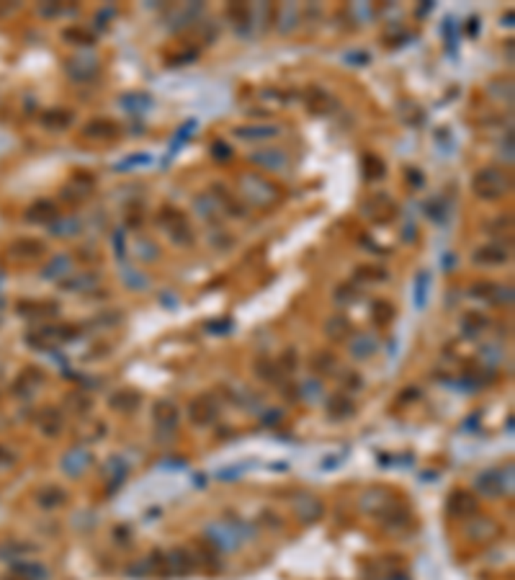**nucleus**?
<instances>
[{"instance_id": "nucleus-9", "label": "nucleus", "mask_w": 515, "mask_h": 580, "mask_svg": "<svg viewBox=\"0 0 515 580\" xmlns=\"http://www.w3.org/2000/svg\"><path fill=\"white\" fill-rule=\"evenodd\" d=\"M165 565L170 567L173 573L175 575H186V573H191L199 562H196V557L194 555H188L183 547H178V550H173L170 555H168V560H165Z\"/></svg>"}, {"instance_id": "nucleus-47", "label": "nucleus", "mask_w": 515, "mask_h": 580, "mask_svg": "<svg viewBox=\"0 0 515 580\" xmlns=\"http://www.w3.org/2000/svg\"><path fill=\"white\" fill-rule=\"evenodd\" d=\"M284 364H286V369L294 371V364H297V362H294V351H286V354H284Z\"/></svg>"}, {"instance_id": "nucleus-40", "label": "nucleus", "mask_w": 515, "mask_h": 580, "mask_svg": "<svg viewBox=\"0 0 515 580\" xmlns=\"http://www.w3.org/2000/svg\"><path fill=\"white\" fill-rule=\"evenodd\" d=\"M194 129H196V124H194V121H186V124H183V129H180V132H178V137L173 140V152L178 150V147H180V142H183V140H186V137L191 135Z\"/></svg>"}, {"instance_id": "nucleus-44", "label": "nucleus", "mask_w": 515, "mask_h": 580, "mask_svg": "<svg viewBox=\"0 0 515 580\" xmlns=\"http://www.w3.org/2000/svg\"><path fill=\"white\" fill-rule=\"evenodd\" d=\"M330 364H333V356L322 354V356H314L312 366H314V369H325V366H330Z\"/></svg>"}, {"instance_id": "nucleus-23", "label": "nucleus", "mask_w": 515, "mask_h": 580, "mask_svg": "<svg viewBox=\"0 0 515 580\" xmlns=\"http://www.w3.org/2000/svg\"><path fill=\"white\" fill-rule=\"evenodd\" d=\"M255 371H258V377L266 379V382H278L276 374H281V366H278L276 362H271L268 356H261V359L255 362Z\"/></svg>"}, {"instance_id": "nucleus-1", "label": "nucleus", "mask_w": 515, "mask_h": 580, "mask_svg": "<svg viewBox=\"0 0 515 580\" xmlns=\"http://www.w3.org/2000/svg\"><path fill=\"white\" fill-rule=\"evenodd\" d=\"M240 194L245 196L253 206H258V209H268V206H273L281 199V189L276 183H271L268 178H263L258 173L240 175Z\"/></svg>"}, {"instance_id": "nucleus-19", "label": "nucleus", "mask_w": 515, "mask_h": 580, "mask_svg": "<svg viewBox=\"0 0 515 580\" xmlns=\"http://www.w3.org/2000/svg\"><path fill=\"white\" fill-rule=\"evenodd\" d=\"M137 405H139V395L132 390L116 392L111 397V407L113 410H121V413H129V410H135Z\"/></svg>"}, {"instance_id": "nucleus-46", "label": "nucleus", "mask_w": 515, "mask_h": 580, "mask_svg": "<svg viewBox=\"0 0 515 580\" xmlns=\"http://www.w3.org/2000/svg\"><path fill=\"white\" fill-rule=\"evenodd\" d=\"M345 62H368V54H364V52H356V54H348V57H345Z\"/></svg>"}, {"instance_id": "nucleus-29", "label": "nucleus", "mask_w": 515, "mask_h": 580, "mask_svg": "<svg viewBox=\"0 0 515 580\" xmlns=\"http://www.w3.org/2000/svg\"><path fill=\"white\" fill-rule=\"evenodd\" d=\"M65 39H70L73 44H80V47H90V44H96V37L90 34V31H85V29H68L65 31Z\"/></svg>"}, {"instance_id": "nucleus-49", "label": "nucleus", "mask_w": 515, "mask_h": 580, "mask_svg": "<svg viewBox=\"0 0 515 580\" xmlns=\"http://www.w3.org/2000/svg\"><path fill=\"white\" fill-rule=\"evenodd\" d=\"M407 178H410L415 186H423V175H418L415 171H407Z\"/></svg>"}, {"instance_id": "nucleus-41", "label": "nucleus", "mask_w": 515, "mask_h": 580, "mask_svg": "<svg viewBox=\"0 0 515 580\" xmlns=\"http://www.w3.org/2000/svg\"><path fill=\"white\" fill-rule=\"evenodd\" d=\"M211 155H214L217 160H227V158L232 155V150L222 142V140H217V142L211 144Z\"/></svg>"}, {"instance_id": "nucleus-10", "label": "nucleus", "mask_w": 515, "mask_h": 580, "mask_svg": "<svg viewBox=\"0 0 515 580\" xmlns=\"http://www.w3.org/2000/svg\"><path fill=\"white\" fill-rule=\"evenodd\" d=\"M477 488L482 490L485 495H500V493L508 490V485H505V472H482L477 480Z\"/></svg>"}, {"instance_id": "nucleus-13", "label": "nucleus", "mask_w": 515, "mask_h": 580, "mask_svg": "<svg viewBox=\"0 0 515 580\" xmlns=\"http://www.w3.org/2000/svg\"><path fill=\"white\" fill-rule=\"evenodd\" d=\"M98 73V60L96 57H75L70 60V75L75 80H90Z\"/></svg>"}, {"instance_id": "nucleus-39", "label": "nucleus", "mask_w": 515, "mask_h": 580, "mask_svg": "<svg viewBox=\"0 0 515 580\" xmlns=\"http://www.w3.org/2000/svg\"><path fill=\"white\" fill-rule=\"evenodd\" d=\"M299 392H306L304 400H317V395H322V385L317 382V379H312V382L302 385V390H299Z\"/></svg>"}, {"instance_id": "nucleus-32", "label": "nucleus", "mask_w": 515, "mask_h": 580, "mask_svg": "<svg viewBox=\"0 0 515 580\" xmlns=\"http://www.w3.org/2000/svg\"><path fill=\"white\" fill-rule=\"evenodd\" d=\"M306 104H309V109H312L314 113L317 111H328L322 104H330V98L325 91H317V88H309V93H306Z\"/></svg>"}, {"instance_id": "nucleus-42", "label": "nucleus", "mask_w": 515, "mask_h": 580, "mask_svg": "<svg viewBox=\"0 0 515 580\" xmlns=\"http://www.w3.org/2000/svg\"><path fill=\"white\" fill-rule=\"evenodd\" d=\"M139 163H149L147 155H135V158H127L124 163L116 166V171H129V166H139Z\"/></svg>"}, {"instance_id": "nucleus-35", "label": "nucleus", "mask_w": 515, "mask_h": 580, "mask_svg": "<svg viewBox=\"0 0 515 580\" xmlns=\"http://www.w3.org/2000/svg\"><path fill=\"white\" fill-rule=\"evenodd\" d=\"M54 222H57V219H54ZM77 230H80L77 219H62V222H57V225H54L52 233L60 235V237H68V235H75Z\"/></svg>"}, {"instance_id": "nucleus-21", "label": "nucleus", "mask_w": 515, "mask_h": 580, "mask_svg": "<svg viewBox=\"0 0 515 580\" xmlns=\"http://www.w3.org/2000/svg\"><path fill=\"white\" fill-rule=\"evenodd\" d=\"M297 513L304 521H317L322 516V503L314 500V498H302L297 503Z\"/></svg>"}, {"instance_id": "nucleus-11", "label": "nucleus", "mask_w": 515, "mask_h": 580, "mask_svg": "<svg viewBox=\"0 0 515 580\" xmlns=\"http://www.w3.org/2000/svg\"><path fill=\"white\" fill-rule=\"evenodd\" d=\"M276 135H281V127H273V124H250V127L235 129V137L240 140H271Z\"/></svg>"}, {"instance_id": "nucleus-50", "label": "nucleus", "mask_w": 515, "mask_h": 580, "mask_svg": "<svg viewBox=\"0 0 515 580\" xmlns=\"http://www.w3.org/2000/svg\"><path fill=\"white\" fill-rule=\"evenodd\" d=\"M211 331H230L232 328V323H214V325H209Z\"/></svg>"}, {"instance_id": "nucleus-16", "label": "nucleus", "mask_w": 515, "mask_h": 580, "mask_svg": "<svg viewBox=\"0 0 515 580\" xmlns=\"http://www.w3.org/2000/svg\"><path fill=\"white\" fill-rule=\"evenodd\" d=\"M227 16L235 21V29H240L242 34H245L247 26L253 23V8L247 6V3H232V6L227 8Z\"/></svg>"}, {"instance_id": "nucleus-38", "label": "nucleus", "mask_w": 515, "mask_h": 580, "mask_svg": "<svg viewBox=\"0 0 515 580\" xmlns=\"http://www.w3.org/2000/svg\"><path fill=\"white\" fill-rule=\"evenodd\" d=\"M137 248H144V250H139L137 256H142L144 261H152V258L157 256V245L155 242H149V240H137Z\"/></svg>"}, {"instance_id": "nucleus-12", "label": "nucleus", "mask_w": 515, "mask_h": 580, "mask_svg": "<svg viewBox=\"0 0 515 580\" xmlns=\"http://www.w3.org/2000/svg\"><path fill=\"white\" fill-rule=\"evenodd\" d=\"M152 415H155L157 426H163V428H175V423H178V407L173 405L170 400H157Z\"/></svg>"}, {"instance_id": "nucleus-2", "label": "nucleus", "mask_w": 515, "mask_h": 580, "mask_svg": "<svg viewBox=\"0 0 515 580\" xmlns=\"http://www.w3.org/2000/svg\"><path fill=\"white\" fill-rule=\"evenodd\" d=\"M471 189L479 199H487V202H495L510 191V178L502 173L500 168H482L474 178H471Z\"/></svg>"}, {"instance_id": "nucleus-33", "label": "nucleus", "mask_w": 515, "mask_h": 580, "mask_svg": "<svg viewBox=\"0 0 515 580\" xmlns=\"http://www.w3.org/2000/svg\"><path fill=\"white\" fill-rule=\"evenodd\" d=\"M364 166H368V168H364V175H366L368 181L384 175V163H381L379 158H373V155H366V158H364Z\"/></svg>"}, {"instance_id": "nucleus-25", "label": "nucleus", "mask_w": 515, "mask_h": 580, "mask_svg": "<svg viewBox=\"0 0 515 580\" xmlns=\"http://www.w3.org/2000/svg\"><path fill=\"white\" fill-rule=\"evenodd\" d=\"M65 273H73V261L68 256H57L52 264L46 266V279H60Z\"/></svg>"}, {"instance_id": "nucleus-5", "label": "nucleus", "mask_w": 515, "mask_h": 580, "mask_svg": "<svg viewBox=\"0 0 515 580\" xmlns=\"http://www.w3.org/2000/svg\"><path fill=\"white\" fill-rule=\"evenodd\" d=\"M250 163L258 168H266V171H286L289 168V152L281 150V147H266V150L253 152Z\"/></svg>"}, {"instance_id": "nucleus-34", "label": "nucleus", "mask_w": 515, "mask_h": 580, "mask_svg": "<svg viewBox=\"0 0 515 580\" xmlns=\"http://www.w3.org/2000/svg\"><path fill=\"white\" fill-rule=\"evenodd\" d=\"M487 325V317H482L479 312H469V315L464 317V328H466V333L469 335H474V333H479L482 328Z\"/></svg>"}, {"instance_id": "nucleus-7", "label": "nucleus", "mask_w": 515, "mask_h": 580, "mask_svg": "<svg viewBox=\"0 0 515 580\" xmlns=\"http://www.w3.org/2000/svg\"><path fill=\"white\" fill-rule=\"evenodd\" d=\"M217 413H219V407L209 395H201L199 400L191 402V421L199 423V426H209V423L217 418Z\"/></svg>"}, {"instance_id": "nucleus-20", "label": "nucleus", "mask_w": 515, "mask_h": 580, "mask_svg": "<svg viewBox=\"0 0 515 580\" xmlns=\"http://www.w3.org/2000/svg\"><path fill=\"white\" fill-rule=\"evenodd\" d=\"M57 217H60V211H57V206L52 202H39L29 211V219H34V222H54Z\"/></svg>"}, {"instance_id": "nucleus-15", "label": "nucleus", "mask_w": 515, "mask_h": 580, "mask_svg": "<svg viewBox=\"0 0 515 580\" xmlns=\"http://www.w3.org/2000/svg\"><path fill=\"white\" fill-rule=\"evenodd\" d=\"M376 348H379V340L373 338L371 333H361L351 340V354L356 359H368L371 354H376Z\"/></svg>"}, {"instance_id": "nucleus-18", "label": "nucleus", "mask_w": 515, "mask_h": 580, "mask_svg": "<svg viewBox=\"0 0 515 580\" xmlns=\"http://www.w3.org/2000/svg\"><path fill=\"white\" fill-rule=\"evenodd\" d=\"M121 106L127 109V111H135V113H142L147 111L149 106H152V98L147 96V93H127V96L121 98Z\"/></svg>"}, {"instance_id": "nucleus-4", "label": "nucleus", "mask_w": 515, "mask_h": 580, "mask_svg": "<svg viewBox=\"0 0 515 580\" xmlns=\"http://www.w3.org/2000/svg\"><path fill=\"white\" fill-rule=\"evenodd\" d=\"M157 222L168 230V235H170L173 242H178V245H188V242L194 240V233H191V227H188L186 217H183V211L173 209V206H163L160 214H157Z\"/></svg>"}, {"instance_id": "nucleus-31", "label": "nucleus", "mask_w": 515, "mask_h": 580, "mask_svg": "<svg viewBox=\"0 0 515 580\" xmlns=\"http://www.w3.org/2000/svg\"><path fill=\"white\" fill-rule=\"evenodd\" d=\"M428 281H430V276H428V271L418 273V279H415V307L423 309V304H426V297H428Z\"/></svg>"}, {"instance_id": "nucleus-3", "label": "nucleus", "mask_w": 515, "mask_h": 580, "mask_svg": "<svg viewBox=\"0 0 515 580\" xmlns=\"http://www.w3.org/2000/svg\"><path fill=\"white\" fill-rule=\"evenodd\" d=\"M250 531L253 529L242 524V521H222V524L209 526V542L219 550H237L240 544L250 536Z\"/></svg>"}, {"instance_id": "nucleus-14", "label": "nucleus", "mask_w": 515, "mask_h": 580, "mask_svg": "<svg viewBox=\"0 0 515 580\" xmlns=\"http://www.w3.org/2000/svg\"><path fill=\"white\" fill-rule=\"evenodd\" d=\"M328 413L333 415V418H351V415L356 413V405H353V400L348 397L345 392H337V395L330 397Z\"/></svg>"}, {"instance_id": "nucleus-26", "label": "nucleus", "mask_w": 515, "mask_h": 580, "mask_svg": "<svg viewBox=\"0 0 515 580\" xmlns=\"http://www.w3.org/2000/svg\"><path fill=\"white\" fill-rule=\"evenodd\" d=\"M39 505H44V508H52V505H62L65 503V490H60V488H46V490H42L39 493Z\"/></svg>"}, {"instance_id": "nucleus-36", "label": "nucleus", "mask_w": 515, "mask_h": 580, "mask_svg": "<svg viewBox=\"0 0 515 580\" xmlns=\"http://www.w3.org/2000/svg\"><path fill=\"white\" fill-rule=\"evenodd\" d=\"M359 276L361 279H368V281H384L387 279V271H384V269H371V266H364V269H359Z\"/></svg>"}, {"instance_id": "nucleus-17", "label": "nucleus", "mask_w": 515, "mask_h": 580, "mask_svg": "<svg viewBox=\"0 0 515 580\" xmlns=\"http://www.w3.org/2000/svg\"><path fill=\"white\" fill-rule=\"evenodd\" d=\"M474 261L477 264H505L508 261V250L502 248V245H487V248H479L477 253H474Z\"/></svg>"}, {"instance_id": "nucleus-45", "label": "nucleus", "mask_w": 515, "mask_h": 580, "mask_svg": "<svg viewBox=\"0 0 515 580\" xmlns=\"http://www.w3.org/2000/svg\"><path fill=\"white\" fill-rule=\"evenodd\" d=\"M353 297H356V294H351V287H343V289H337V302H351Z\"/></svg>"}, {"instance_id": "nucleus-22", "label": "nucleus", "mask_w": 515, "mask_h": 580, "mask_svg": "<svg viewBox=\"0 0 515 580\" xmlns=\"http://www.w3.org/2000/svg\"><path fill=\"white\" fill-rule=\"evenodd\" d=\"M42 121H44L49 129H68L70 124H73V113L62 111V109H54V111H46L44 116H42Z\"/></svg>"}, {"instance_id": "nucleus-28", "label": "nucleus", "mask_w": 515, "mask_h": 580, "mask_svg": "<svg viewBox=\"0 0 515 580\" xmlns=\"http://www.w3.org/2000/svg\"><path fill=\"white\" fill-rule=\"evenodd\" d=\"M325 333H328L330 338H343L345 333H348V320H345L343 315L330 317L328 325H325Z\"/></svg>"}, {"instance_id": "nucleus-27", "label": "nucleus", "mask_w": 515, "mask_h": 580, "mask_svg": "<svg viewBox=\"0 0 515 580\" xmlns=\"http://www.w3.org/2000/svg\"><path fill=\"white\" fill-rule=\"evenodd\" d=\"M373 320L379 325H389L395 320V307L389 302H373Z\"/></svg>"}, {"instance_id": "nucleus-43", "label": "nucleus", "mask_w": 515, "mask_h": 580, "mask_svg": "<svg viewBox=\"0 0 515 580\" xmlns=\"http://www.w3.org/2000/svg\"><path fill=\"white\" fill-rule=\"evenodd\" d=\"M281 418H284V413H281V410H268V413L263 415L261 421L266 423V426H273V423H281Z\"/></svg>"}, {"instance_id": "nucleus-37", "label": "nucleus", "mask_w": 515, "mask_h": 580, "mask_svg": "<svg viewBox=\"0 0 515 580\" xmlns=\"http://www.w3.org/2000/svg\"><path fill=\"white\" fill-rule=\"evenodd\" d=\"M96 281H98V276H93V273H85V276H77V279L68 281L65 287H68V289H82V287H93Z\"/></svg>"}, {"instance_id": "nucleus-8", "label": "nucleus", "mask_w": 515, "mask_h": 580, "mask_svg": "<svg viewBox=\"0 0 515 580\" xmlns=\"http://www.w3.org/2000/svg\"><path fill=\"white\" fill-rule=\"evenodd\" d=\"M119 135V124L111 119H93L82 127V137L88 140H113Z\"/></svg>"}, {"instance_id": "nucleus-24", "label": "nucleus", "mask_w": 515, "mask_h": 580, "mask_svg": "<svg viewBox=\"0 0 515 580\" xmlns=\"http://www.w3.org/2000/svg\"><path fill=\"white\" fill-rule=\"evenodd\" d=\"M88 464H90V454L88 452H70L68 459H65V469H68L70 475H80Z\"/></svg>"}, {"instance_id": "nucleus-30", "label": "nucleus", "mask_w": 515, "mask_h": 580, "mask_svg": "<svg viewBox=\"0 0 515 580\" xmlns=\"http://www.w3.org/2000/svg\"><path fill=\"white\" fill-rule=\"evenodd\" d=\"M278 23H281V31H292L294 23H299V11L294 6H284L278 11Z\"/></svg>"}, {"instance_id": "nucleus-48", "label": "nucleus", "mask_w": 515, "mask_h": 580, "mask_svg": "<svg viewBox=\"0 0 515 580\" xmlns=\"http://www.w3.org/2000/svg\"><path fill=\"white\" fill-rule=\"evenodd\" d=\"M116 253H119V256H124V233H116Z\"/></svg>"}, {"instance_id": "nucleus-6", "label": "nucleus", "mask_w": 515, "mask_h": 580, "mask_svg": "<svg viewBox=\"0 0 515 580\" xmlns=\"http://www.w3.org/2000/svg\"><path fill=\"white\" fill-rule=\"evenodd\" d=\"M479 508L477 498L471 495V493H464V490H454L451 493V498H448V513L454 516V519H469V516H474Z\"/></svg>"}]
</instances>
